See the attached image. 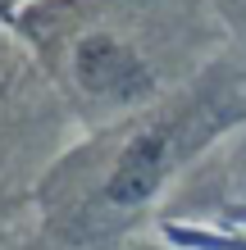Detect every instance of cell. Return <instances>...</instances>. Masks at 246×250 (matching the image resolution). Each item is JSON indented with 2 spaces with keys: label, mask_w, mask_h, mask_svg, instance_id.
Returning a JSON list of instances; mask_svg holds the SVG:
<instances>
[{
  "label": "cell",
  "mask_w": 246,
  "mask_h": 250,
  "mask_svg": "<svg viewBox=\"0 0 246 250\" xmlns=\"http://www.w3.org/2000/svg\"><path fill=\"white\" fill-rule=\"evenodd\" d=\"M14 5H19V0H0V14H5V9H14Z\"/></svg>",
  "instance_id": "6da1fadb"
}]
</instances>
